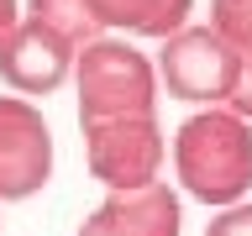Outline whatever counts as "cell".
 <instances>
[{"instance_id":"cell-3","label":"cell","mask_w":252,"mask_h":236,"mask_svg":"<svg viewBox=\"0 0 252 236\" xmlns=\"http://www.w3.org/2000/svg\"><path fill=\"white\" fill-rule=\"evenodd\" d=\"M236 63H242V53L210 27H179L173 37H163L153 68H158V89L205 110V105H226V94L236 84Z\"/></svg>"},{"instance_id":"cell-7","label":"cell","mask_w":252,"mask_h":236,"mask_svg":"<svg viewBox=\"0 0 252 236\" xmlns=\"http://www.w3.org/2000/svg\"><path fill=\"white\" fill-rule=\"evenodd\" d=\"M79 236H184V210L163 178L142 189H110L79 226Z\"/></svg>"},{"instance_id":"cell-5","label":"cell","mask_w":252,"mask_h":236,"mask_svg":"<svg viewBox=\"0 0 252 236\" xmlns=\"http://www.w3.org/2000/svg\"><path fill=\"white\" fill-rule=\"evenodd\" d=\"M53 178V126L32 100L0 94V205L32 200Z\"/></svg>"},{"instance_id":"cell-12","label":"cell","mask_w":252,"mask_h":236,"mask_svg":"<svg viewBox=\"0 0 252 236\" xmlns=\"http://www.w3.org/2000/svg\"><path fill=\"white\" fill-rule=\"evenodd\" d=\"M226 110H236V116L252 126V53H242V63H236V84H231V94H226Z\"/></svg>"},{"instance_id":"cell-4","label":"cell","mask_w":252,"mask_h":236,"mask_svg":"<svg viewBox=\"0 0 252 236\" xmlns=\"http://www.w3.org/2000/svg\"><path fill=\"white\" fill-rule=\"evenodd\" d=\"M163 152H168V142H163L158 116H116V121L84 126V157H90V173L105 184V194L158 184Z\"/></svg>"},{"instance_id":"cell-6","label":"cell","mask_w":252,"mask_h":236,"mask_svg":"<svg viewBox=\"0 0 252 236\" xmlns=\"http://www.w3.org/2000/svg\"><path fill=\"white\" fill-rule=\"evenodd\" d=\"M74 53L79 47H68L58 37V31L37 27V21H16L5 37H0V79H5V89L21 94V100H37V94H53L68 84V74H74Z\"/></svg>"},{"instance_id":"cell-2","label":"cell","mask_w":252,"mask_h":236,"mask_svg":"<svg viewBox=\"0 0 252 236\" xmlns=\"http://www.w3.org/2000/svg\"><path fill=\"white\" fill-rule=\"evenodd\" d=\"M74 94L79 126L116 121V116H153L158 105V68L131 37H94L74 53Z\"/></svg>"},{"instance_id":"cell-1","label":"cell","mask_w":252,"mask_h":236,"mask_svg":"<svg viewBox=\"0 0 252 236\" xmlns=\"http://www.w3.org/2000/svg\"><path fill=\"white\" fill-rule=\"evenodd\" d=\"M173 173L200 205H242L252 194V126L226 105H205L173 131Z\"/></svg>"},{"instance_id":"cell-13","label":"cell","mask_w":252,"mask_h":236,"mask_svg":"<svg viewBox=\"0 0 252 236\" xmlns=\"http://www.w3.org/2000/svg\"><path fill=\"white\" fill-rule=\"evenodd\" d=\"M16 21H21V0H0V37H5Z\"/></svg>"},{"instance_id":"cell-9","label":"cell","mask_w":252,"mask_h":236,"mask_svg":"<svg viewBox=\"0 0 252 236\" xmlns=\"http://www.w3.org/2000/svg\"><path fill=\"white\" fill-rule=\"evenodd\" d=\"M21 16L37 21V27H47V31H58L68 47H84V42L100 37L94 21H90V11H84V0H27Z\"/></svg>"},{"instance_id":"cell-11","label":"cell","mask_w":252,"mask_h":236,"mask_svg":"<svg viewBox=\"0 0 252 236\" xmlns=\"http://www.w3.org/2000/svg\"><path fill=\"white\" fill-rule=\"evenodd\" d=\"M205 236H252V200L242 205H226L210 226H205Z\"/></svg>"},{"instance_id":"cell-10","label":"cell","mask_w":252,"mask_h":236,"mask_svg":"<svg viewBox=\"0 0 252 236\" xmlns=\"http://www.w3.org/2000/svg\"><path fill=\"white\" fill-rule=\"evenodd\" d=\"M210 31L236 53H252V0H210Z\"/></svg>"},{"instance_id":"cell-8","label":"cell","mask_w":252,"mask_h":236,"mask_svg":"<svg viewBox=\"0 0 252 236\" xmlns=\"http://www.w3.org/2000/svg\"><path fill=\"white\" fill-rule=\"evenodd\" d=\"M94 31L100 37H173L179 27H189L194 0H84Z\"/></svg>"}]
</instances>
